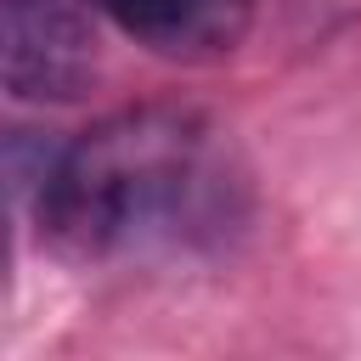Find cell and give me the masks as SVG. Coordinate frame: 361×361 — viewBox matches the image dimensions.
<instances>
[{
	"mask_svg": "<svg viewBox=\"0 0 361 361\" xmlns=\"http://www.w3.org/2000/svg\"><path fill=\"white\" fill-rule=\"evenodd\" d=\"M39 231L79 259L180 248L226 226V175L209 124L180 107H130L68 147L34 180Z\"/></svg>",
	"mask_w": 361,
	"mask_h": 361,
	"instance_id": "obj_1",
	"label": "cell"
},
{
	"mask_svg": "<svg viewBox=\"0 0 361 361\" xmlns=\"http://www.w3.org/2000/svg\"><path fill=\"white\" fill-rule=\"evenodd\" d=\"M102 0H6V90L17 102H73L96 73Z\"/></svg>",
	"mask_w": 361,
	"mask_h": 361,
	"instance_id": "obj_2",
	"label": "cell"
},
{
	"mask_svg": "<svg viewBox=\"0 0 361 361\" xmlns=\"http://www.w3.org/2000/svg\"><path fill=\"white\" fill-rule=\"evenodd\" d=\"M102 11L158 56H220L243 39L254 0H102Z\"/></svg>",
	"mask_w": 361,
	"mask_h": 361,
	"instance_id": "obj_3",
	"label": "cell"
}]
</instances>
